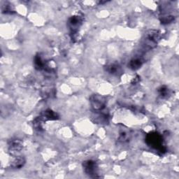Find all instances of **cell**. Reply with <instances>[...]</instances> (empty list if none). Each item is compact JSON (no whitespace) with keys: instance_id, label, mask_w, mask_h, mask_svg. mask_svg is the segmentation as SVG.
Instances as JSON below:
<instances>
[{"instance_id":"1","label":"cell","mask_w":179,"mask_h":179,"mask_svg":"<svg viewBox=\"0 0 179 179\" xmlns=\"http://www.w3.org/2000/svg\"><path fill=\"white\" fill-rule=\"evenodd\" d=\"M146 142L150 146L160 151L164 150L162 138L158 133H150L147 136Z\"/></svg>"},{"instance_id":"2","label":"cell","mask_w":179,"mask_h":179,"mask_svg":"<svg viewBox=\"0 0 179 179\" xmlns=\"http://www.w3.org/2000/svg\"><path fill=\"white\" fill-rule=\"evenodd\" d=\"M83 167L85 172L89 176H96L97 173V165L95 162L92 160H87L83 163Z\"/></svg>"},{"instance_id":"3","label":"cell","mask_w":179,"mask_h":179,"mask_svg":"<svg viewBox=\"0 0 179 179\" xmlns=\"http://www.w3.org/2000/svg\"><path fill=\"white\" fill-rule=\"evenodd\" d=\"M91 104L93 109L96 111H101L104 109L105 106V102L103 97L98 95H95L91 98Z\"/></svg>"},{"instance_id":"4","label":"cell","mask_w":179,"mask_h":179,"mask_svg":"<svg viewBox=\"0 0 179 179\" xmlns=\"http://www.w3.org/2000/svg\"><path fill=\"white\" fill-rule=\"evenodd\" d=\"M81 23V19L79 16H73L69 19V25L72 34L77 31V28Z\"/></svg>"},{"instance_id":"5","label":"cell","mask_w":179,"mask_h":179,"mask_svg":"<svg viewBox=\"0 0 179 179\" xmlns=\"http://www.w3.org/2000/svg\"><path fill=\"white\" fill-rule=\"evenodd\" d=\"M25 163V159H24L23 158H21V157H19V158H17L13 162L12 167L16 168V169H20V168L23 167Z\"/></svg>"},{"instance_id":"6","label":"cell","mask_w":179,"mask_h":179,"mask_svg":"<svg viewBox=\"0 0 179 179\" xmlns=\"http://www.w3.org/2000/svg\"><path fill=\"white\" fill-rule=\"evenodd\" d=\"M9 147H10V150H12L13 152L19 151L21 150V148H22L21 143H20L19 141H17V140L13 141L10 144V145H9Z\"/></svg>"},{"instance_id":"7","label":"cell","mask_w":179,"mask_h":179,"mask_svg":"<svg viewBox=\"0 0 179 179\" xmlns=\"http://www.w3.org/2000/svg\"><path fill=\"white\" fill-rule=\"evenodd\" d=\"M130 65L131 67V68L133 69H139L142 65V61L139 58H134L130 62Z\"/></svg>"},{"instance_id":"8","label":"cell","mask_w":179,"mask_h":179,"mask_svg":"<svg viewBox=\"0 0 179 179\" xmlns=\"http://www.w3.org/2000/svg\"><path fill=\"white\" fill-rule=\"evenodd\" d=\"M34 64L36 68L39 69H42L44 68L45 63L44 62V60H43L41 56L37 55L35 57L34 59Z\"/></svg>"},{"instance_id":"9","label":"cell","mask_w":179,"mask_h":179,"mask_svg":"<svg viewBox=\"0 0 179 179\" xmlns=\"http://www.w3.org/2000/svg\"><path fill=\"white\" fill-rule=\"evenodd\" d=\"M119 70H120V67L116 64H113L109 65L107 67V71L111 74H117V72H119Z\"/></svg>"},{"instance_id":"10","label":"cell","mask_w":179,"mask_h":179,"mask_svg":"<svg viewBox=\"0 0 179 179\" xmlns=\"http://www.w3.org/2000/svg\"><path fill=\"white\" fill-rule=\"evenodd\" d=\"M44 117L46 118L50 119V120H55V119L57 118V114L54 113L53 111H50V110H48L45 112Z\"/></svg>"},{"instance_id":"11","label":"cell","mask_w":179,"mask_h":179,"mask_svg":"<svg viewBox=\"0 0 179 179\" xmlns=\"http://www.w3.org/2000/svg\"><path fill=\"white\" fill-rule=\"evenodd\" d=\"M158 92H159V94L162 97H167L168 94H169V90L167 89V87L162 86L158 90Z\"/></svg>"},{"instance_id":"12","label":"cell","mask_w":179,"mask_h":179,"mask_svg":"<svg viewBox=\"0 0 179 179\" xmlns=\"http://www.w3.org/2000/svg\"><path fill=\"white\" fill-rule=\"evenodd\" d=\"M173 19V16H167V17H164L163 18H162V22H163V23H169V22H172Z\"/></svg>"}]
</instances>
